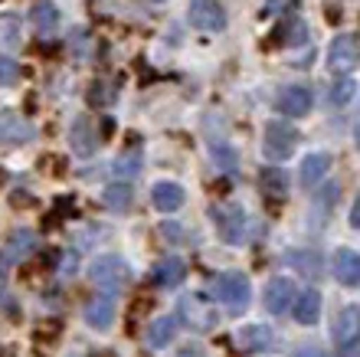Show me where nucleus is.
Wrapping results in <instances>:
<instances>
[{"mask_svg":"<svg viewBox=\"0 0 360 357\" xmlns=\"http://www.w3.org/2000/svg\"><path fill=\"white\" fill-rule=\"evenodd\" d=\"M213 292L226 305L229 315H243L249 308V299H252V285H249V279L243 273H223L213 282Z\"/></svg>","mask_w":360,"mask_h":357,"instance_id":"nucleus-1","label":"nucleus"},{"mask_svg":"<svg viewBox=\"0 0 360 357\" xmlns=\"http://www.w3.org/2000/svg\"><path fill=\"white\" fill-rule=\"evenodd\" d=\"M89 279H92L98 289L115 295V292H122L124 285H128L131 269H128V263H124L122 256H98L92 263V269H89Z\"/></svg>","mask_w":360,"mask_h":357,"instance_id":"nucleus-2","label":"nucleus"},{"mask_svg":"<svg viewBox=\"0 0 360 357\" xmlns=\"http://www.w3.org/2000/svg\"><path fill=\"white\" fill-rule=\"evenodd\" d=\"M210 213H213V220H217V230H219V236H223V243H229V246L246 243L249 216L239 203H219V207H213Z\"/></svg>","mask_w":360,"mask_h":357,"instance_id":"nucleus-3","label":"nucleus"},{"mask_svg":"<svg viewBox=\"0 0 360 357\" xmlns=\"http://www.w3.org/2000/svg\"><path fill=\"white\" fill-rule=\"evenodd\" d=\"M177 321L190 331H213L217 328V308L203 295H184L177 301Z\"/></svg>","mask_w":360,"mask_h":357,"instance_id":"nucleus-4","label":"nucleus"},{"mask_svg":"<svg viewBox=\"0 0 360 357\" xmlns=\"http://www.w3.org/2000/svg\"><path fill=\"white\" fill-rule=\"evenodd\" d=\"M295 144H298V132H295L288 122H269L266 125V142H262V151H266L269 161L292 158Z\"/></svg>","mask_w":360,"mask_h":357,"instance_id":"nucleus-5","label":"nucleus"},{"mask_svg":"<svg viewBox=\"0 0 360 357\" xmlns=\"http://www.w3.org/2000/svg\"><path fill=\"white\" fill-rule=\"evenodd\" d=\"M190 23L203 33H219L226 27V10L219 0H190Z\"/></svg>","mask_w":360,"mask_h":357,"instance_id":"nucleus-6","label":"nucleus"},{"mask_svg":"<svg viewBox=\"0 0 360 357\" xmlns=\"http://www.w3.org/2000/svg\"><path fill=\"white\" fill-rule=\"evenodd\" d=\"M360 59V46H357V37L354 33H341V37H334L331 49H328V63H331L334 73H351L357 66Z\"/></svg>","mask_w":360,"mask_h":357,"instance_id":"nucleus-7","label":"nucleus"},{"mask_svg":"<svg viewBox=\"0 0 360 357\" xmlns=\"http://www.w3.org/2000/svg\"><path fill=\"white\" fill-rule=\"evenodd\" d=\"M37 128L20 112H0V144H27L33 142Z\"/></svg>","mask_w":360,"mask_h":357,"instance_id":"nucleus-8","label":"nucleus"},{"mask_svg":"<svg viewBox=\"0 0 360 357\" xmlns=\"http://www.w3.org/2000/svg\"><path fill=\"white\" fill-rule=\"evenodd\" d=\"M262 301H266V308L272 311V315H285V311L292 308V301H295L292 279H285V275H275V279H269L266 292H262Z\"/></svg>","mask_w":360,"mask_h":357,"instance_id":"nucleus-9","label":"nucleus"},{"mask_svg":"<svg viewBox=\"0 0 360 357\" xmlns=\"http://www.w3.org/2000/svg\"><path fill=\"white\" fill-rule=\"evenodd\" d=\"M334 344L338 348H351V344H357L360 338V308L357 305H347V308L338 315V321H334Z\"/></svg>","mask_w":360,"mask_h":357,"instance_id":"nucleus-10","label":"nucleus"},{"mask_svg":"<svg viewBox=\"0 0 360 357\" xmlns=\"http://www.w3.org/2000/svg\"><path fill=\"white\" fill-rule=\"evenodd\" d=\"M151 279L154 285H161V289H177L184 279H187V263L180 259V256H167L161 263L151 269Z\"/></svg>","mask_w":360,"mask_h":357,"instance_id":"nucleus-11","label":"nucleus"},{"mask_svg":"<svg viewBox=\"0 0 360 357\" xmlns=\"http://www.w3.org/2000/svg\"><path fill=\"white\" fill-rule=\"evenodd\" d=\"M86 321L92 325L95 331H108L115 321V295L105 292V295H95L92 301L86 305Z\"/></svg>","mask_w":360,"mask_h":357,"instance_id":"nucleus-12","label":"nucleus"},{"mask_svg":"<svg viewBox=\"0 0 360 357\" xmlns=\"http://www.w3.org/2000/svg\"><path fill=\"white\" fill-rule=\"evenodd\" d=\"M308 108H311V89L308 85H285L282 95H278V112L298 118Z\"/></svg>","mask_w":360,"mask_h":357,"instance_id":"nucleus-13","label":"nucleus"},{"mask_svg":"<svg viewBox=\"0 0 360 357\" xmlns=\"http://www.w3.org/2000/svg\"><path fill=\"white\" fill-rule=\"evenodd\" d=\"M292 311H295V321H298V325H318V318H321V292L304 289L302 295H295Z\"/></svg>","mask_w":360,"mask_h":357,"instance_id":"nucleus-14","label":"nucleus"},{"mask_svg":"<svg viewBox=\"0 0 360 357\" xmlns=\"http://www.w3.org/2000/svg\"><path fill=\"white\" fill-rule=\"evenodd\" d=\"M69 142H72V154L79 158H92L95 151V128H92V118L89 115H79L72 128H69Z\"/></svg>","mask_w":360,"mask_h":357,"instance_id":"nucleus-15","label":"nucleus"},{"mask_svg":"<svg viewBox=\"0 0 360 357\" xmlns=\"http://www.w3.org/2000/svg\"><path fill=\"white\" fill-rule=\"evenodd\" d=\"M184 200H187V194H184V187L180 184H174V180H161V184H154L151 190V203L161 213H174V210L184 207Z\"/></svg>","mask_w":360,"mask_h":357,"instance_id":"nucleus-16","label":"nucleus"},{"mask_svg":"<svg viewBox=\"0 0 360 357\" xmlns=\"http://www.w3.org/2000/svg\"><path fill=\"white\" fill-rule=\"evenodd\" d=\"M334 279L344 285L360 282V256L354 249H338L334 253Z\"/></svg>","mask_w":360,"mask_h":357,"instance_id":"nucleus-17","label":"nucleus"},{"mask_svg":"<svg viewBox=\"0 0 360 357\" xmlns=\"http://www.w3.org/2000/svg\"><path fill=\"white\" fill-rule=\"evenodd\" d=\"M131 200H134V190H131V184H124V180L108 184V187L102 190V203L108 210H115V213H124V210L131 207Z\"/></svg>","mask_w":360,"mask_h":357,"instance_id":"nucleus-18","label":"nucleus"},{"mask_svg":"<svg viewBox=\"0 0 360 357\" xmlns=\"http://www.w3.org/2000/svg\"><path fill=\"white\" fill-rule=\"evenodd\" d=\"M37 233L33 230H17V233L10 236V246H7V259L10 263H23L27 256H33V249H37Z\"/></svg>","mask_w":360,"mask_h":357,"instance_id":"nucleus-19","label":"nucleus"},{"mask_svg":"<svg viewBox=\"0 0 360 357\" xmlns=\"http://www.w3.org/2000/svg\"><path fill=\"white\" fill-rule=\"evenodd\" d=\"M177 334V318L174 315H164V318H154L151 328H148V344L151 348H167Z\"/></svg>","mask_w":360,"mask_h":357,"instance_id":"nucleus-20","label":"nucleus"},{"mask_svg":"<svg viewBox=\"0 0 360 357\" xmlns=\"http://www.w3.org/2000/svg\"><path fill=\"white\" fill-rule=\"evenodd\" d=\"M141 164H144V158H141V144L134 142L131 148L124 151V154H118V161H115V174L122 180H131V177H138L141 174Z\"/></svg>","mask_w":360,"mask_h":357,"instance_id":"nucleus-21","label":"nucleus"},{"mask_svg":"<svg viewBox=\"0 0 360 357\" xmlns=\"http://www.w3.org/2000/svg\"><path fill=\"white\" fill-rule=\"evenodd\" d=\"M30 20H33V27H37L39 37H53L59 30V10L53 7V4H37L33 13H30Z\"/></svg>","mask_w":360,"mask_h":357,"instance_id":"nucleus-22","label":"nucleus"},{"mask_svg":"<svg viewBox=\"0 0 360 357\" xmlns=\"http://www.w3.org/2000/svg\"><path fill=\"white\" fill-rule=\"evenodd\" d=\"M275 37L282 39L285 46H304L311 33H308V23H304L302 17H292V20H285L282 27L275 30Z\"/></svg>","mask_w":360,"mask_h":357,"instance_id":"nucleus-23","label":"nucleus"},{"mask_svg":"<svg viewBox=\"0 0 360 357\" xmlns=\"http://www.w3.org/2000/svg\"><path fill=\"white\" fill-rule=\"evenodd\" d=\"M239 344L246 351H269L272 331H269V325H246V328L239 331Z\"/></svg>","mask_w":360,"mask_h":357,"instance_id":"nucleus-24","label":"nucleus"},{"mask_svg":"<svg viewBox=\"0 0 360 357\" xmlns=\"http://www.w3.org/2000/svg\"><path fill=\"white\" fill-rule=\"evenodd\" d=\"M328 168H331V158H328V154H308V158L302 161V184L304 187H314V184L328 174Z\"/></svg>","mask_w":360,"mask_h":357,"instance_id":"nucleus-25","label":"nucleus"},{"mask_svg":"<svg viewBox=\"0 0 360 357\" xmlns=\"http://www.w3.org/2000/svg\"><path fill=\"white\" fill-rule=\"evenodd\" d=\"M259 184H262V190H266L269 197H285V190H288V174H285V168H262Z\"/></svg>","mask_w":360,"mask_h":357,"instance_id":"nucleus-26","label":"nucleus"},{"mask_svg":"<svg viewBox=\"0 0 360 357\" xmlns=\"http://www.w3.org/2000/svg\"><path fill=\"white\" fill-rule=\"evenodd\" d=\"M115 102V89L105 79H95L92 85H89V105H95V108H105V105Z\"/></svg>","mask_w":360,"mask_h":357,"instance_id":"nucleus-27","label":"nucleus"},{"mask_svg":"<svg viewBox=\"0 0 360 357\" xmlns=\"http://www.w3.org/2000/svg\"><path fill=\"white\" fill-rule=\"evenodd\" d=\"M210 151H213V158H217V164L223 170H229V174H233V170H236V164H239V154L233 148H229V144H223L217 138V142H210Z\"/></svg>","mask_w":360,"mask_h":357,"instance_id":"nucleus-28","label":"nucleus"},{"mask_svg":"<svg viewBox=\"0 0 360 357\" xmlns=\"http://www.w3.org/2000/svg\"><path fill=\"white\" fill-rule=\"evenodd\" d=\"M354 89H357V82L344 73V79H338V82L331 85V105H347L354 99Z\"/></svg>","mask_w":360,"mask_h":357,"instance_id":"nucleus-29","label":"nucleus"},{"mask_svg":"<svg viewBox=\"0 0 360 357\" xmlns=\"http://www.w3.org/2000/svg\"><path fill=\"white\" fill-rule=\"evenodd\" d=\"M288 263L298 265L304 275H321V259H318V253H292Z\"/></svg>","mask_w":360,"mask_h":357,"instance_id":"nucleus-30","label":"nucleus"},{"mask_svg":"<svg viewBox=\"0 0 360 357\" xmlns=\"http://www.w3.org/2000/svg\"><path fill=\"white\" fill-rule=\"evenodd\" d=\"M338 197H341V184L334 180V184H328V187H324L321 194H314V207L328 213V210H331L334 203H338Z\"/></svg>","mask_w":360,"mask_h":357,"instance_id":"nucleus-31","label":"nucleus"},{"mask_svg":"<svg viewBox=\"0 0 360 357\" xmlns=\"http://www.w3.org/2000/svg\"><path fill=\"white\" fill-rule=\"evenodd\" d=\"M20 79V66L10 56H0V85H13Z\"/></svg>","mask_w":360,"mask_h":357,"instance_id":"nucleus-32","label":"nucleus"},{"mask_svg":"<svg viewBox=\"0 0 360 357\" xmlns=\"http://www.w3.org/2000/svg\"><path fill=\"white\" fill-rule=\"evenodd\" d=\"M0 33H4V43H7V46H13V43H17V20L13 17H7V20H0Z\"/></svg>","mask_w":360,"mask_h":357,"instance_id":"nucleus-33","label":"nucleus"},{"mask_svg":"<svg viewBox=\"0 0 360 357\" xmlns=\"http://www.w3.org/2000/svg\"><path fill=\"white\" fill-rule=\"evenodd\" d=\"M324 17H328V23H341V17H344L341 0H324Z\"/></svg>","mask_w":360,"mask_h":357,"instance_id":"nucleus-34","label":"nucleus"},{"mask_svg":"<svg viewBox=\"0 0 360 357\" xmlns=\"http://www.w3.org/2000/svg\"><path fill=\"white\" fill-rule=\"evenodd\" d=\"M10 203H13V207H33V197H27V190H17V194L10 197Z\"/></svg>","mask_w":360,"mask_h":357,"instance_id":"nucleus-35","label":"nucleus"},{"mask_svg":"<svg viewBox=\"0 0 360 357\" xmlns=\"http://www.w3.org/2000/svg\"><path fill=\"white\" fill-rule=\"evenodd\" d=\"M72 269H76V256H66V259H63V265H59V273H63V275H69V273H72Z\"/></svg>","mask_w":360,"mask_h":357,"instance_id":"nucleus-36","label":"nucleus"},{"mask_svg":"<svg viewBox=\"0 0 360 357\" xmlns=\"http://www.w3.org/2000/svg\"><path fill=\"white\" fill-rule=\"evenodd\" d=\"M295 357H324V354L318 348H298V354H295Z\"/></svg>","mask_w":360,"mask_h":357,"instance_id":"nucleus-37","label":"nucleus"},{"mask_svg":"<svg viewBox=\"0 0 360 357\" xmlns=\"http://www.w3.org/2000/svg\"><path fill=\"white\" fill-rule=\"evenodd\" d=\"M102 134H105V138L112 134V118H105V122H102Z\"/></svg>","mask_w":360,"mask_h":357,"instance_id":"nucleus-38","label":"nucleus"},{"mask_svg":"<svg viewBox=\"0 0 360 357\" xmlns=\"http://www.w3.org/2000/svg\"><path fill=\"white\" fill-rule=\"evenodd\" d=\"M338 357H354V344L351 348H344V354H338Z\"/></svg>","mask_w":360,"mask_h":357,"instance_id":"nucleus-39","label":"nucleus"},{"mask_svg":"<svg viewBox=\"0 0 360 357\" xmlns=\"http://www.w3.org/2000/svg\"><path fill=\"white\" fill-rule=\"evenodd\" d=\"M72 357H82V354H72Z\"/></svg>","mask_w":360,"mask_h":357,"instance_id":"nucleus-40","label":"nucleus"}]
</instances>
